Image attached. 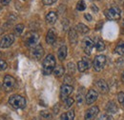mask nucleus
<instances>
[{"instance_id": "f704fd0d", "label": "nucleus", "mask_w": 124, "mask_h": 120, "mask_svg": "<svg viewBox=\"0 0 124 120\" xmlns=\"http://www.w3.org/2000/svg\"><path fill=\"white\" fill-rule=\"evenodd\" d=\"M10 2H11V0H0V3H1L3 6H7V5H9Z\"/></svg>"}, {"instance_id": "5701e85b", "label": "nucleus", "mask_w": 124, "mask_h": 120, "mask_svg": "<svg viewBox=\"0 0 124 120\" xmlns=\"http://www.w3.org/2000/svg\"><path fill=\"white\" fill-rule=\"evenodd\" d=\"M76 29H77V30H78L80 33H82V34H85V33H87V32L89 31V28H88L86 25L82 24V23H79V24H78Z\"/></svg>"}, {"instance_id": "6ab92c4d", "label": "nucleus", "mask_w": 124, "mask_h": 120, "mask_svg": "<svg viewBox=\"0 0 124 120\" xmlns=\"http://www.w3.org/2000/svg\"><path fill=\"white\" fill-rule=\"evenodd\" d=\"M106 111H107V112H109V113H116L117 112V107L116 105V103L114 101H110L108 104H107Z\"/></svg>"}, {"instance_id": "a878e982", "label": "nucleus", "mask_w": 124, "mask_h": 120, "mask_svg": "<svg viewBox=\"0 0 124 120\" xmlns=\"http://www.w3.org/2000/svg\"><path fill=\"white\" fill-rule=\"evenodd\" d=\"M23 30H24V25L23 24H18L15 27V32H16V35H20Z\"/></svg>"}, {"instance_id": "ddd939ff", "label": "nucleus", "mask_w": 124, "mask_h": 120, "mask_svg": "<svg viewBox=\"0 0 124 120\" xmlns=\"http://www.w3.org/2000/svg\"><path fill=\"white\" fill-rule=\"evenodd\" d=\"M95 86H96L97 90H99L101 93H107V92H108V90H109L108 84H107V83H106L104 80L100 79V80L96 81Z\"/></svg>"}, {"instance_id": "cd10ccee", "label": "nucleus", "mask_w": 124, "mask_h": 120, "mask_svg": "<svg viewBox=\"0 0 124 120\" xmlns=\"http://www.w3.org/2000/svg\"><path fill=\"white\" fill-rule=\"evenodd\" d=\"M40 114H41V116H42L44 119H51V118H52V114H51L49 112H47V111L41 112Z\"/></svg>"}, {"instance_id": "e433bc0d", "label": "nucleus", "mask_w": 124, "mask_h": 120, "mask_svg": "<svg viewBox=\"0 0 124 120\" xmlns=\"http://www.w3.org/2000/svg\"><path fill=\"white\" fill-rule=\"evenodd\" d=\"M92 10H93V12H95V13H96V12H98V9H97V8H96L94 5H93V6H92Z\"/></svg>"}, {"instance_id": "393cba45", "label": "nucleus", "mask_w": 124, "mask_h": 120, "mask_svg": "<svg viewBox=\"0 0 124 120\" xmlns=\"http://www.w3.org/2000/svg\"><path fill=\"white\" fill-rule=\"evenodd\" d=\"M86 9V3L84 0H79L77 4V10L78 11H84Z\"/></svg>"}, {"instance_id": "f257e3e1", "label": "nucleus", "mask_w": 124, "mask_h": 120, "mask_svg": "<svg viewBox=\"0 0 124 120\" xmlns=\"http://www.w3.org/2000/svg\"><path fill=\"white\" fill-rule=\"evenodd\" d=\"M55 68V58L53 54H49L47 55L46 58L43 61V65H42V71L43 74L45 75H51L54 70Z\"/></svg>"}, {"instance_id": "b1692460", "label": "nucleus", "mask_w": 124, "mask_h": 120, "mask_svg": "<svg viewBox=\"0 0 124 120\" xmlns=\"http://www.w3.org/2000/svg\"><path fill=\"white\" fill-rule=\"evenodd\" d=\"M64 72H65V70H64V68L62 66H57L54 70V75H55L56 77H60V76L64 75Z\"/></svg>"}, {"instance_id": "7c9ffc66", "label": "nucleus", "mask_w": 124, "mask_h": 120, "mask_svg": "<svg viewBox=\"0 0 124 120\" xmlns=\"http://www.w3.org/2000/svg\"><path fill=\"white\" fill-rule=\"evenodd\" d=\"M68 69H69L70 74H74V73H75V71H76L75 64H74V63H69V64H68Z\"/></svg>"}, {"instance_id": "473e14b6", "label": "nucleus", "mask_w": 124, "mask_h": 120, "mask_svg": "<svg viewBox=\"0 0 124 120\" xmlns=\"http://www.w3.org/2000/svg\"><path fill=\"white\" fill-rule=\"evenodd\" d=\"M56 1L57 0H42V3L44 5H46V6H50V5L54 4V3H55Z\"/></svg>"}, {"instance_id": "c9c22d12", "label": "nucleus", "mask_w": 124, "mask_h": 120, "mask_svg": "<svg viewBox=\"0 0 124 120\" xmlns=\"http://www.w3.org/2000/svg\"><path fill=\"white\" fill-rule=\"evenodd\" d=\"M84 17H85L88 21H92V20H93V17H92V15H90V14H85Z\"/></svg>"}, {"instance_id": "20e7f679", "label": "nucleus", "mask_w": 124, "mask_h": 120, "mask_svg": "<svg viewBox=\"0 0 124 120\" xmlns=\"http://www.w3.org/2000/svg\"><path fill=\"white\" fill-rule=\"evenodd\" d=\"M120 9L118 7H112L105 11V15L111 20H119L120 19Z\"/></svg>"}, {"instance_id": "4c0bfd02", "label": "nucleus", "mask_w": 124, "mask_h": 120, "mask_svg": "<svg viewBox=\"0 0 124 120\" xmlns=\"http://www.w3.org/2000/svg\"><path fill=\"white\" fill-rule=\"evenodd\" d=\"M122 81L124 82V71H123V73H122Z\"/></svg>"}, {"instance_id": "2eb2a0df", "label": "nucleus", "mask_w": 124, "mask_h": 120, "mask_svg": "<svg viewBox=\"0 0 124 120\" xmlns=\"http://www.w3.org/2000/svg\"><path fill=\"white\" fill-rule=\"evenodd\" d=\"M55 39H56V34L54 30V29L49 30L46 35V42L48 44H54L55 42Z\"/></svg>"}, {"instance_id": "f8f14e48", "label": "nucleus", "mask_w": 124, "mask_h": 120, "mask_svg": "<svg viewBox=\"0 0 124 120\" xmlns=\"http://www.w3.org/2000/svg\"><path fill=\"white\" fill-rule=\"evenodd\" d=\"M97 96H98L97 91H95L94 90H89V91L86 94V103L88 105L93 104V102L97 99Z\"/></svg>"}, {"instance_id": "39448f33", "label": "nucleus", "mask_w": 124, "mask_h": 120, "mask_svg": "<svg viewBox=\"0 0 124 120\" xmlns=\"http://www.w3.org/2000/svg\"><path fill=\"white\" fill-rule=\"evenodd\" d=\"M105 64H106V57H105V55H103V54L96 55L94 57V59H93V69L96 72H100L104 68Z\"/></svg>"}, {"instance_id": "9b49d317", "label": "nucleus", "mask_w": 124, "mask_h": 120, "mask_svg": "<svg viewBox=\"0 0 124 120\" xmlns=\"http://www.w3.org/2000/svg\"><path fill=\"white\" fill-rule=\"evenodd\" d=\"M44 54V49L42 48L41 45H36L34 46V48L32 49V52H31V55L34 59L39 60L42 58Z\"/></svg>"}, {"instance_id": "72a5a7b5", "label": "nucleus", "mask_w": 124, "mask_h": 120, "mask_svg": "<svg viewBox=\"0 0 124 120\" xmlns=\"http://www.w3.org/2000/svg\"><path fill=\"white\" fill-rule=\"evenodd\" d=\"M77 100H78V104H81V103H82V101H83L82 94H78V95H77Z\"/></svg>"}, {"instance_id": "ea45409f", "label": "nucleus", "mask_w": 124, "mask_h": 120, "mask_svg": "<svg viewBox=\"0 0 124 120\" xmlns=\"http://www.w3.org/2000/svg\"><path fill=\"white\" fill-rule=\"evenodd\" d=\"M123 27H124V20H123Z\"/></svg>"}, {"instance_id": "1a4fd4ad", "label": "nucleus", "mask_w": 124, "mask_h": 120, "mask_svg": "<svg viewBox=\"0 0 124 120\" xmlns=\"http://www.w3.org/2000/svg\"><path fill=\"white\" fill-rule=\"evenodd\" d=\"M98 112H99L98 107H96V106L91 107L89 110H87V112L85 113V120H93L98 114Z\"/></svg>"}, {"instance_id": "9d476101", "label": "nucleus", "mask_w": 124, "mask_h": 120, "mask_svg": "<svg viewBox=\"0 0 124 120\" xmlns=\"http://www.w3.org/2000/svg\"><path fill=\"white\" fill-rule=\"evenodd\" d=\"M93 44L94 43H93L90 38H88V37L83 40V42H82V48H83V51L85 52L86 54H88V55L91 54L92 50H93Z\"/></svg>"}, {"instance_id": "bb28decb", "label": "nucleus", "mask_w": 124, "mask_h": 120, "mask_svg": "<svg viewBox=\"0 0 124 120\" xmlns=\"http://www.w3.org/2000/svg\"><path fill=\"white\" fill-rule=\"evenodd\" d=\"M74 102H75V100H74V98H72V97H68L66 100H65V109H69V108H71L72 105L74 104Z\"/></svg>"}, {"instance_id": "58836bf2", "label": "nucleus", "mask_w": 124, "mask_h": 120, "mask_svg": "<svg viewBox=\"0 0 124 120\" xmlns=\"http://www.w3.org/2000/svg\"><path fill=\"white\" fill-rule=\"evenodd\" d=\"M1 55H2V54H1V52H0V58H1Z\"/></svg>"}, {"instance_id": "c756f323", "label": "nucleus", "mask_w": 124, "mask_h": 120, "mask_svg": "<svg viewBox=\"0 0 124 120\" xmlns=\"http://www.w3.org/2000/svg\"><path fill=\"white\" fill-rule=\"evenodd\" d=\"M7 67H8V65H7L6 61L0 59V71H4V70H6Z\"/></svg>"}, {"instance_id": "a211bd4d", "label": "nucleus", "mask_w": 124, "mask_h": 120, "mask_svg": "<svg viewBox=\"0 0 124 120\" xmlns=\"http://www.w3.org/2000/svg\"><path fill=\"white\" fill-rule=\"evenodd\" d=\"M69 39L72 44H76L78 42V34L75 29H71L69 30Z\"/></svg>"}, {"instance_id": "6e6552de", "label": "nucleus", "mask_w": 124, "mask_h": 120, "mask_svg": "<svg viewBox=\"0 0 124 120\" xmlns=\"http://www.w3.org/2000/svg\"><path fill=\"white\" fill-rule=\"evenodd\" d=\"M73 86L71 85H67V84H64L61 86V89H60V98L62 100H66L69 95L73 92Z\"/></svg>"}, {"instance_id": "423d86ee", "label": "nucleus", "mask_w": 124, "mask_h": 120, "mask_svg": "<svg viewBox=\"0 0 124 120\" xmlns=\"http://www.w3.org/2000/svg\"><path fill=\"white\" fill-rule=\"evenodd\" d=\"M16 86V79L11 75H6L3 80V90L5 91H11Z\"/></svg>"}, {"instance_id": "4468645a", "label": "nucleus", "mask_w": 124, "mask_h": 120, "mask_svg": "<svg viewBox=\"0 0 124 120\" xmlns=\"http://www.w3.org/2000/svg\"><path fill=\"white\" fill-rule=\"evenodd\" d=\"M90 68V62L87 58H82V60L78 61V69L79 72L83 73L85 71H87Z\"/></svg>"}, {"instance_id": "c85d7f7f", "label": "nucleus", "mask_w": 124, "mask_h": 120, "mask_svg": "<svg viewBox=\"0 0 124 120\" xmlns=\"http://www.w3.org/2000/svg\"><path fill=\"white\" fill-rule=\"evenodd\" d=\"M117 100L121 105H124V92H119L117 94Z\"/></svg>"}, {"instance_id": "4be33fe9", "label": "nucleus", "mask_w": 124, "mask_h": 120, "mask_svg": "<svg viewBox=\"0 0 124 120\" xmlns=\"http://www.w3.org/2000/svg\"><path fill=\"white\" fill-rule=\"evenodd\" d=\"M115 52L119 54V55H123L124 54V41H120L117 43V45L115 49Z\"/></svg>"}, {"instance_id": "2f4dec72", "label": "nucleus", "mask_w": 124, "mask_h": 120, "mask_svg": "<svg viewBox=\"0 0 124 120\" xmlns=\"http://www.w3.org/2000/svg\"><path fill=\"white\" fill-rule=\"evenodd\" d=\"M98 120H114V118L109 114H102Z\"/></svg>"}, {"instance_id": "f3484780", "label": "nucleus", "mask_w": 124, "mask_h": 120, "mask_svg": "<svg viewBox=\"0 0 124 120\" xmlns=\"http://www.w3.org/2000/svg\"><path fill=\"white\" fill-rule=\"evenodd\" d=\"M57 56H58V59L59 60H64L67 56V47L66 46H61L58 50V52H57Z\"/></svg>"}, {"instance_id": "dca6fc26", "label": "nucleus", "mask_w": 124, "mask_h": 120, "mask_svg": "<svg viewBox=\"0 0 124 120\" xmlns=\"http://www.w3.org/2000/svg\"><path fill=\"white\" fill-rule=\"evenodd\" d=\"M57 20V15L54 12H49L46 15V21L49 24H54Z\"/></svg>"}, {"instance_id": "7ed1b4c3", "label": "nucleus", "mask_w": 124, "mask_h": 120, "mask_svg": "<svg viewBox=\"0 0 124 120\" xmlns=\"http://www.w3.org/2000/svg\"><path fill=\"white\" fill-rule=\"evenodd\" d=\"M38 39H39V34L36 31H29L25 35L24 42L27 47H33V46H36Z\"/></svg>"}, {"instance_id": "0eeeda50", "label": "nucleus", "mask_w": 124, "mask_h": 120, "mask_svg": "<svg viewBox=\"0 0 124 120\" xmlns=\"http://www.w3.org/2000/svg\"><path fill=\"white\" fill-rule=\"evenodd\" d=\"M15 42V35L14 34H6L0 39V48L6 49L14 44Z\"/></svg>"}, {"instance_id": "412c9836", "label": "nucleus", "mask_w": 124, "mask_h": 120, "mask_svg": "<svg viewBox=\"0 0 124 120\" xmlns=\"http://www.w3.org/2000/svg\"><path fill=\"white\" fill-rule=\"evenodd\" d=\"M94 46H95L96 51H98V52H102V51H104V49H105V44H104V42H103L101 39H99V38H96V39H95V41H94Z\"/></svg>"}, {"instance_id": "f03ea898", "label": "nucleus", "mask_w": 124, "mask_h": 120, "mask_svg": "<svg viewBox=\"0 0 124 120\" xmlns=\"http://www.w3.org/2000/svg\"><path fill=\"white\" fill-rule=\"evenodd\" d=\"M9 104L15 109H24L26 107V99L21 95H13L9 99Z\"/></svg>"}, {"instance_id": "aec40b11", "label": "nucleus", "mask_w": 124, "mask_h": 120, "mask_svg": "<svg viewBox=\"0 0 124 120\" xmlns=\"http://www.w3.org/2000/svg\"><path fill=\"white\" fill-rule=\"evenodd\" d=\"M75 119V112L69 111L67 112H64L60 117V120H74Z\"/></svg>"}]
</instances>
